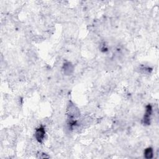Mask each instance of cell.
Listing matches in <instances>:
<instances>
[{
    "label": "cell",
    "instance_id": "6da1fadb",
    "mask_svg": "<svg viewBox=\"0 0 159 159\" xmlns=\"http://www.w3.org/2000/svg\"><path fill=\"white\" fill-rule=\"evenodd\" d=\"M66 113L69 117L73 119L80 116V112L79 109L73 102H70L66 109Z\"/></svg>",
    "mask_w": 159,
    "mask_h": 159
},
{
    "label": "cell",
    "instance_id": "7a4b0ae2",
    "mask_svg": "<svg viewBox=\"0 0 159 159\" xmlns=\"http://www.w3.org/2000/svg\"><path fill=\"white\" fill-rule=\"evenodd\" d=\"M152 107L150 104H148L146 106L145 112V114H144L143 119H142V122H143V125H148L150 124V116L152 115Z\"/></svg>",
    "mask_w": 159,
    "mask_h": 159
},
{
    "label": "cell",
    "instance_id": "3957f363",
    "mask_svg": "<svg viewBox=\"0 0 159 159\" xmlns=\"http://www.w3.org/2000/svg\"><path fill=\"white\" fill-rule=\"evenodd\" d=\"M45 135V130L43 127L40 126L37 129H36L35 132V139L39 143H42L43 142V140H44Z\"/></svg>",
    "mask_w": 159,
    "mask_h": 159
},
{
    "label": "cell",
    "instance_id": "277c9868",
    "mask_svg": "<svg viewBox=\"0 0 159 159\" xmlns=\"http://www.w3.org/2000/svg\"><path fill=\"white\" fill-rule=\"evenodd\" d=\"M62 69L65 75H70L74 71V66L71 62L67 61L63 64Z\"/></svg>",
    "mask_w": 159,
    "mask_h": 159
},
{
    "label": "cell",
    "instance_id": "5b68a950",
    "mask_svg": "<svg viewBox=\"0 0 159 159\" xmlns=\"http://www.w3.org/2000/svg\"><path fill=\"white\" fill-rule=\"evenodd\" d=\"M153 156V150L152 148L148 147L144 151V157L147 159L152 158Z\"/></svg>",
    "mask_w": 159,
    "mask_h": 159
},
{
    "label": "cell",
    "instance_id": "8992f818",
    "mask_svg": "<svg viewBox=\"0 0 159 159\" xmlns=\"http://www.w3.org/2000/svg\"><path fill=\"white\" fill-rule=\"evenodd\" d=\"M39 156L38 157V158H48L49 157L46 155V154L45 153H40V154H39Z\"/></svg>",
    "mask_w": 159,
    "mask_h": 159
}]
</instances>
